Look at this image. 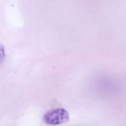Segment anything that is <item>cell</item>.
<instances>
[{
  "instance_id": "cell-1",
  "label": "cell",
  "mask_w": 126,
  "mask_h": 126,
  "mask_svg": "<svg viewBox=\"0 0 126 126\" xmlns=\"http://www.w3.org/2000/svg\"><path fill=\"white\" fill-rule=\"evenodd\" d=\"M43 122L50 125H59L66 123L70 119L68 111L62 108H58L47 111L43 116Z\"/></svg>"
},
{
  "instance_id": "cell-2",
  "label": "cell",
  "mask_w": 126,
  "mask_h": 126,
  "mask_svg": "<svg viewBox=\"0 0 126 126\" xmlns=\"http://www.w3.org/2000/svg\"><path fill=\"white\" fill-rule=\"evenodd\" d=\"M5 58V50L2 45H0V65L3 62Z\"/></svg>"
}]
</instances>
